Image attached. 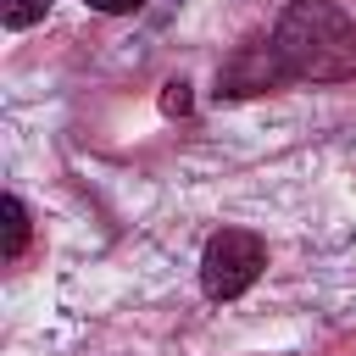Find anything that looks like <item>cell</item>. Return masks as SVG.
Listing matches in <instances>:
<instances>
[{
  "label": "cell",
  "instance_id": "6da1fadb",
  "mask_svg": "<svg viewBox=\"0 0 356 356\" xmlns=\"http://www.w3.org/2000/svg\"><path fill=\"white\" fill-rule=\"evenodd\" d=\"M273 44L289 78H306V83L356 78V22L334 0H289L273 28Z\"/></svg>",
  "mask_w": 356,
  "mask_h": 356
},
{
  "label": "cell",
  "instance_id": "8992f818",
  "mask_svg": "<svg viewBox=\"0 0 356 356\" xmlns=\"http://www.w3.org/2000/svg\"><path fill=\"white\" fill-rule=\"evenodd\" d=\"M189 106H195V95H189V83H184V78L161 83V111H167V117H189Z\"/></svg>",
  "mask_w": 356,
  "mask_h": 356
},
{
  "label": "cell",
  "instance_id": "3957f363",
  "mask_svg": "<svg viewBox=\"0 0 356 356\" xmlns=\"http://www.w3.org/2000/svg\"><path fill=\"white\" fill-rule=\"evenodd\" d=\"M278 83H289V67H284V56H278L273 39H267V44H245V50L217 72V95H222V100L267 95V89H278Z\"/></svg>",
  "mask_w": 356,
  "mask_h": 356
},
{
  "label": "cell",
  "instance_id": "277c9868",
  "mask_svg": "<svg viewBox=\"0 0 356 356\" xmlns=\"http://www.w3.org/2000/svg\"><path fill=\"white\" fill-rule=\"evenodd\" d=\"M0 222H6V245H0V256L17 261V256L28 250V206H22L17 195H6V200H0Z\"/></svg>",
  "mask_w": 356,
  "mask_h": 356
},
{
  "label": "cell",
  "instance_id": "7a4b0ae2",
  "mask_svg": "<svg viewBox=\"0 0 356 356\" xmlns=\"http://www.w3.org/2000/svg\"><path fill=\"white\" fill-rule=\"evenodd\" d=\"M261 267H267L261 239L245 234V228H222V234H211L206 250H200V289H206L211 300H239V295L256 284Z\"/></svg>",
  "mask_w": 356,
  "mask_h": 356
},
{
  "label": "cell",
  "instance_id": "52a82bcc",
  "mask_svg": "<svg viewBox=\"0 0 356 356\" xmlns=\"http://www.w3.org/2000/svg\"><path fill=\"white\" fill-rule=\"evenodd\" d=\"M83 6H95V11H106V17H122V11H139L145 0H83Z\"/></svg>",
  "mask_w": 356,
  "mask_h": 356
},
{
  "label": "cell",
  "instance_id": "5b68a950",
  "mask_svg": "<svg viewBox=\"0 0 356 356\" xmlns=\"http://www.w3.org/2000/svg\"><path fill=\"white\" fill-rule=\"evenodd\" d=\"M44 11H50V0H0V22L6 28H33V22H44Z\"/></svg>",
  "mask_w": 356,
  "mask_h": 356
}]
</instances>
